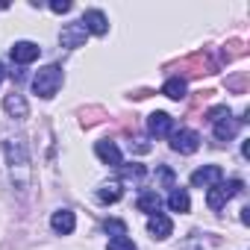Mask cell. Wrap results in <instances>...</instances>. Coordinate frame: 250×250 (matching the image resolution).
<instances>
[{
  "label": "cell",
  "mask_w": 250,
  "mask_h": 250,
  "mask_svg": "<svg viewBox=\"0 0 250 250\" xmlns=\"http://www.w3.org/2000/svg\"><path fill=\"white\" fill-rule=\"evenodd\" d=\"M62 80H65V74H62V68H59V65L39 68V74L33 77V91H36L39 97L50 100V97H53V94L62 88Z\"/></svg>",
  "instance_id": "3957f363"
},
{
  "label": "cell",
  "mask_w": 250,
  "mask_h": 250,
  "mask_svg": "<svg viewBox=\"0 0 250 250\" xmlns=\"http://www.w3.org/2000/svg\"><path fill=\"white\" fill-rule=\"evenodd\" d=\"M241 188H244V183H241V180H229V183H224V180H221L218 186H212V188H209V194H206V206H209L212 212H218V209H224V206H227L238 191H241Z\"/></svg>",
  "instance_id": "277c9868"
},
{
  "label": "cell",
  "mask_w": 250,
  "mask_h": 250,
  "mask_svg": "<svg viewBox=\"0 0 250 250\" xmlns=\"http://www.w3.org/2000/svg\"><path fill=\"white\" fill-rule=\"evenodd\" d=\"M168 206H171V212H188L191 209V200H188V191L186 188H171V194H168Z\"/></svg>",
  "instance_id": "2e32d148"
},
{
  "label": "cell",
  "mask_w": 250,
  "mask_h": 250,
  "mask_svg": "<svg viewBox=\"0 0 250 250\" xmlns=\"http://www.w3.org/2000/svg\"><path fill=\"white\" fill-rule=\"evenodd\" d=\"M103 229H106V232H112V238H115V235H127V224L118 221V218H109V221L103 224Z\"/></svg>",
  "instance_id": "44dd1931"
},
{
  "label": "cell",
  "mask_w": 250,
  "mask_h": 250,
  "mask_svg": "<svg viewBox=\"0 0 250 250\" xmlns=\"http://www.w3.org/2000/svg\"><path fill=\"white\" fill-rule=\"evenodd\" d=\"M171 147H174L177 153L188 156V153H194V150L200 147V136H197L194 130H177V133H171Z\"/></svg>",
  "instance_id": "5b68a950"
},
{
  "label": "cell",
  "mask_w": 250,
  "mask_h": 250,
  "mask_svg": "<svg viewBox=\"0 0 250 250\" xmlns=\"http://www.w3.org/2000/svg\"><path fill=\"white\" fill-rule=\"evenodd\" d=\"M206 121L212 124V130H215V139L218 142H229L235 133H238V124H244L241 118H232L227 106H215L206 112Z\"/></svg>",
  "instance_id": "7a4b0ae2"
},
{
  "label": "cell",
  "mask_w": 250,
  "mask_h": 250,
  "mask_svg": "<svg viewBox=\"0 0 250 250\" xmlns=\"http://www.w3.org/2000/svg\"><path fill=\"white\" fill-rule=\"evenodd\" d=\"M159 180H162L168 188H174V171H171V168H165V165H162V168H159Z\"/></svg>",
  "instance_id": "603a6c76"
},
{
  "label": "cell",
  "mask_w": 250,
  "mask_h": 250,
  "mask_svg": "<svg viewBox=\"0 0 250 250\" xmlns=\"http://www.w3.org/2000/svg\"><path fill=\"white\" fill-rule=\"evenodd\" d=\"M124 197V188H121V183L115 180V183H103L100 188H97V200L100 203H118Z\"/></svg>",
  "instance_id": "e0dca14e"
},
{
  "label": "cell",
  "mask_w": 250,
  "mask_h": 250,
  "mask_svg": "<svg viewBox=\"0 0 250 250\" xmlns=\"http://www.w3.org/2000/svg\"><path fill=\"white\" fill-rule=\"evenodd\" d=\"M247 221H250V206L241 209V224H247Z\"/></svg>",
  "instance_id": "cb8c5ba5"
},
{
  "label": "cell",
  "mask_w": 250,
  "mask_h": 250,
  "mask_svg": "<svg viewBox=\"0 0 250 250\" xmlns=\"http://www.w3.org/2000/svg\"><path fill=\"white\" fill-rule=\"evenodd\" d=\"M80 24L85 27V33H94V36H106L109 33V21H106V15L100 9H85Z\"/></svg>",
  "instance_id": "9c48e42d"
},
{
  "label": "cell",
  "mask_w": 250,
  "mask_h": 250,
  "mask_svg": "<svg viewBox=\"0 0 250 250\" xmlns=\"http://www.w3.org/2000/svg\"><path fill=\"white\" fill-rule=\"evenodd\" d=\"M106 250H139L136 247V241L133 238H127V235H115L112 241H109V247Z\"/></svg>",
  "instance_id": "ffe728a7"
},
{
  "label": "cell",
  "mask_w": 250,
  "mask_h": 250,
  "mask_svg": "<svg viewBox=\"0 0 250 250\" xmlns=\"http://www.w3.org/2000/svg\"><path fill=\"white\" fill-rule=\"evenodd\" d=\"M94 153H97V159H100L103 165H109V168H121V165H124V156H121L118 145L109 142V139L97 142V145H94Z\"/></svg>",
  "instance_id": "ba28073f"
},
{
  "label": "cell",
  "mask_w": 250,
  "mask_h": 250,
  "mask_svg": "<svg viewBox=\"0 0 250 250\" xmlns=\"http://www.w3.org/2000/svg\"><path fill=\"white\" fill-rule=\"evenodd\" d=\"M221 180H224L221 165H203V168H197V171L191 174V186H194V188H212V186H218Z\"/></svg>",
  "instance_id": "8992f818"
},
{
  "label": "cell",
  "mask_w": 250,
  "mask_h": 250,
  "mask_svg": "<svg viewBox=\"0 0 250 250\" xmlns=\"http://www.w3.org/2000/svg\"><path fill=\"white\" fill-rule=\"evenodd\" d=\"M136 206H139V212H147V215H159V209H162V197L156 194V188H147V191H142V194H139Z\"/></svg>",
  "instance_id": "9a60e30c"
},
{
  "label": "cell",
  "mask_w": 250,
  "mask_h": 250,
  "mask_svg": "<svg viewBox=\"0 0 250 250\" xmlns=\"http://www.w3.org/2000/svg\"><path fill=\"white\" fill-rule=\"evenodd\" d=\"M50 227H53V232H59V235H71L74 227H77V218H74L71 209H59V212H53Z\"/></svg>",
  "instance_id": "5bb4252c"
},
{
  "label": "cell",
  "mask_w": 250,
  "mask_h": 250,
  "mask_svg": "<svg viewBox=\"0 0 250 250\" xmlns=\"http://www.w3.org/2000/svg\"><path fill=\"white\" fill-rule=\"evenodd\" d=\"M42 56V47L36 44V42H15L12 44V59L18 62V65H30V62H36Z\"/></svg>",
  "instance_id": "8fae6325"
},
{
  "label": "cell",
  "mask_w": 250,
  "mask_h": 250,
  "mask_svg": "<svg viewBox=\"0 0 250 250\" xmlns=\"http://www.w3.org/2000/svg\"><path fill=\"white\" fill-rule=\"evenodd\" d=\"M118 171H121V177H124V180H142V177L147 174V171H145V165H139V162H133V165H121Z\"/></svg>",
  "instance_id": "d6986e66"
},
{
  "label": "cell",
  "mask_w": 250,
  "mask_h": 250,
  "mask_svg": "<svg viewBox=\"0 0 250 250\" xmlns=\"http://www.w3.org/2000/svg\"><path fill=\"white\" fill-rule=\"evenodd\" d=\"M85 39H88V33H85V27H83L80 21H77V24H65L62 33H59V42H62V47H68V50L83 47Z\"/></svg>",
  "instance_id": "52a82bcc"
},
{
  "label": "cell",
  "mask_w": 250,
  "mask_h": 250,
  "mask_svg": "<svg viewBox=\"0 0 250 250\" xmlns=\"http://www.w3.org/2000/svg\"><path fill=\"white\" fill-rule=\"evenodd\" d=\"M147 229H150V235L156 238V241H165L171 232H174V221L168 218V215H150V221H147Z\"/></svg>",
  "instance_id": "4fadbf2b"
},
{
  "label": "cell",
  "mask_w": 250,
  "mask_h": 250,
  "mask_svg": "<svg viewBox=\"0 0 250 250\" xmlns=\"http://www.w3.org/2000/svg\"><path fill=\"white\" fill-rule=\"evenodd\" d=\"M3 109H6V115H9V118H15V121H24V118L30 115V106H27L24 94H18V91L6 94V100H3Z\"/></svg>",
  "instance_id": "7c38bea8"
},
{
  "label": "cell",
  "mask_w": 250,
  "mask_h": 250,
  "mask_svg": "<svg viewBox=\"0 0 250 250\" xmlns=\"http://www.w3.org/2000/svg\"><path fill=\"white\" fill-rule=\"evenodd\" d=\"M162 94L171 97V100H183V97H186V80H183V77H171V80L162 85Z\"/></svg>",
  "instance_id": "ac0fdd59"
},
{
  "label": "cell",
  "mask_w": 250,
  "mask_h": 250,
  "mask_svg": "<svg viewBox=\"0 0 250 250\" xmlns=\"http://www.w3.org/2000/svg\"><path fill=\"white\" fill-rule=\"evenodd\" d=\"M147 130H150V136H156V139L171 136V133H174V118H171L168 112H153V115L147 118Z\"/></svg>",
  "instance_id": "30bf717a"
},
{
  "label": "cell",
  "mask_w": 250,
  "mask_h": 250,
  "mask_svg": "<svg viewBox=\"0 0 250 250\" xmlns=\"http://www.w3.org/2000/svg\"><path fill=\"white\" fill-rule=\"evenodd\" d=\"M74 9V3L71 0H53L50 3V12H56V15H62V12H71Z\"/></svg>",
  "instance_id": "7402d4cb"
},
{
  "label": "cell",
  "mask_w": 250,
  "mask_h": 250,
  "mask_svg": "<svg viewBox=\"0 0 250 250\" xmlns=\"http://www.w3.org/2000/svg\"><path fill=\"white\" fill-rule=\"evenodd\" d=\"M3 150H6V162H9L12 177H18V186L24 188L27 180H30V150H27L24 136H6Z\"/></svg>",
  "instance_id": "6da1fadb"
},
{
  "label": "cell",
  "mask_w": 250,
  "mask_h": 250,
  "mask_svg": "<svg viewBox=\"0 0 250 250\" xmlns=\"http://www.w3.org/2000/svg\"><path fill=\"white\" fill-rule=\"evenodd\" d=\"M3 77H6V68H3V65H0V80H3Z\"/></svg>",
  "instance_id": "d4e9b609"
}]
</instances>
